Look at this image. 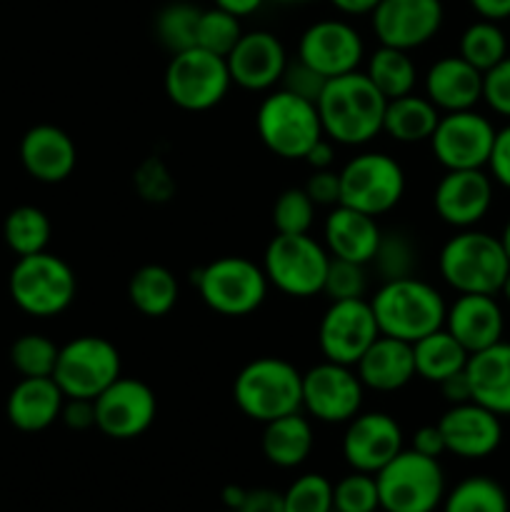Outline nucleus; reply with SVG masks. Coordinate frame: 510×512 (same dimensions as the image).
I'll list each match as a JSON object with an SVG mask.
<instances>
[{
	"instance_id": "obj_62",
	"label": "nucleus",
	"mask_w": 510,
	"mask_h": 512,
	"mask_svg": "<svg viewBox=\"0 0 510 512\" xmlns=\"http://www.w3.org/2000/svg\"><path fill=\"white\" fill-rule=\"evenodd\" d=\"M273 3H280V5H295V3H305V0H273Z\"/></svg>"
},
{
	"instance_id": "obj_22",
	"label": "nucleus",
	"mask_w": 510,
	"mask_h": 512,
	"mask_svg": "<svg viewBox=\"0 0 510 512\" xmlns=\"http://www.w3.org/2000/svg\"><path fill=\"white\" fill-rule=\"evenodd\" d=\"M438 428L445 440V453L458 455L463 460H483L500 448L503 425L500 415L490 413L483 405L460 403L450 405L438 420Z\"/></svg>"
},
{
	"instance_id": "obj_42",
	"label": "nucleus",
	"mask_w": 510,
	"mask_h": 512,
	"mask_svg": "<svg viewBox=\"0 0 510 512\" xmlns=\"http://www.w3.org/2000/svg\"><path fill=\"white\" fill-rule=\"evenodd\" d=\"M318 205L310 200L305 188H288L275 198L273 203V228L280 235L310 233Z\"/></svg>"
},
{
	"instance_id": "obj_35",
	"label": "nucleus",
	"mask_w": 510,
	"mask_h": 512,
	"mask_svg": "<svg viewBox=\"0 0 510 512\" xmlns=\"http://www.w3.org/2000/svg\"><path fill=\"white\" fill-rule=\"evenodd\" d=\"M50 233H53L50 218L43 210L35 208V205H18V208H13L5 215V245H8L18 258L43 253L50 243Z\"/></svg>"
},
{
	"instance_id": "obj_63",
	"label": "nucleus",
	"mask_w": 510,
	"mask_h": 512,
	"mask_svg": "<svg viewBox=\"0 0 510 512\" xmlns=\"http://www.w3.org/2000/svg\"><path fill=\"white\" fill-rule=\"evenodd\" d=\"M220 512H240V510H228V508H225V510H220Z\"/></svg>"
},
{
	"instance_id": "obj_1",
	"label": "nucleus",
	"mask_w": 510,
	"mask_h": 512,
	"mask_svg": "<svg viewBox=\"0 0 510 512\" xmlns=\"http://www.w3.org/2000/svg\"><path fill=\"white\" fill-rule=\"evenodd\" d=\"M388 98L360 70L338 75L325 83L318 108L325 138L338 145H365L383 133V115Z\"/></svg>"
},
{
	"instance_id": "obj_36",
	"label": "nucleus",
	"mask_w": 510,
	"mask_h": 512,
	"mask_svg": "<svg viewBox=\"0 0 510 512\" xmlns=\"http://www.w3.org/2000/svg\"><path fill=\"white\" fill-rule=\"evenodd\" d=\"M370 265H373V270L383 283L385 280L413 278L420 265L418 243L403 228L383 230L378 250H375V258L370 260Z\"/></svg>"
},
{
	"instance_id": "obj_55",
	"label": "nucleus",
	"mask_w": 510,
	"mask_h": 512,
	"mask_svg": "<svg viewBox=\"0 0 510 512\" xmlns=\"http://www.w3.org/2000/svg\"><path fill=\"white\" fill-rule=\"evenodd\" d=\"M305 163L310 165L313 170H330L335 163V148H333V140L330 138H320L313 148L308 150L305 155Z\"/></svg>"
},
{
	"instance_id": "obj_49",
	"label": "nucleus",
	"mask_w": 510,
	"mask_h": 512,
	"mask_svg": "<svg viewBox=\"0 0 510 512\" xmlns=\"http://www.w3.org/2000/svg\"><path fill=\"white\" fill-rule=\"evenodd\" d=\"M305 193L310 195L315 205L320 208H333L340 205V173L338 170H313L308 183L303 185Z\"/></svg>"
},
{
	"instance_id": "obj_51",
	"label": "nucleus",
	"mask_w": 510,
	"mask_h": 512,
	"mask_svg": "<svg viewBox=\"0 0 510 512\" xmlns=\"http://www.w3.org/2000/svg\"><path fill=\"white\" fill-rule=\"evenodd\" d=\"M60 420L65 423V428L78 430V433L95 428V400L65 398L63 410H60Z\"/></svg>"
},
{
	"instance_id": "obj_53",
	"label": "nucleus",
	"mask_w": 510,
	"mask_h": 512,
	"mask_svg": "<svg viewBox=\"0 0 510 512\" xmlns=\"http://www.w3.org/2000/svg\"><path fill=\"white\" fill-rule=\"evenodd\" d=\"M240 512H285L283 493H278V490H270V488L248 490Z\"/></svg>"
},
{
	"instance_id": "obj_2",
	"label": "nucleus",
	"mask_w": 510,
	"mask_h": 512,
	"mask_svg": "<svg viewBox=\"0 0 510 512\" xmlns=\"http://www.w3.org/2000/svg\"><path fill=\"white\" fill-rule=\"evenodd\" d=\"M368 303L373 308L380 335L405 340L410 345L443 328L448 313V303L440 290L420 280L418 275L385 280Z\"/></svg>"
},
{
	"instance_id": "obj_10",
	"label": "nucleus",
	"mask_w": 510,
	"mask_h": 512,
	"mask_svg": "<svg viewBox=\"0 0 510 512\" xmlns=\"http://www.w3.org/2000/svg\"><path fill=\"white\" fill-rule=\"evenodd\" d=\"M340 173V205L365 215L390 213L405 195V170L388 153H360Z\"/></svg>"
},
{
	"instance_id": "obj_60",
	"label": "nucleus",
	"mask_w": 510,
	"mask_h": 512,
	"mask_svg": "<svg viewBox=\"0 0 510 512\" xmlns=\"http://www.w3.org/2000/svg\"><path fill=\"white\" fill-rule=\"evenodd\" d=\"M498 238H500V243H503V248H505V255H508V260H510V218H508V223H505L503 233H500Z\"/></svg>"
},
{
	"instance_id": "obj_23",
	"label": "nucleus",
	"mask_w": 510,
	"mask_h": 512,
	"mask_svg": "<svg viewBox=\"0 0 510 512\" xmlns=\"http://www.w3.org/2000/svg\"><path fill=\"white\" fill-rule=\"evenodd\" d=\"M20 163L38 183H63L78 165V148L63 128L40 123L33 125L20 140Z\"/></svg>"
},
{
	"instance_id": "obj_37",
	"label": "nucleus",
	"mask_w": 510,
	"mask_h": 512,
	"mask_svg": "<svg viewBox=\"0 0 510 512\" xmlns=\"http://www.w3.org/2000/svg\"><path fill=\"white\" fill-rule=\"evenodd\" d=\"M203 10L198 5L188 3V0H173V3L163 5L155 13L153 30L158 43L168 50L170 55L183 53V50L195 48V30H198V20Z\"/></svg>"
},
{
	"instance_id": "obj_29",
	"label": "nucleus",
	"mask_w": 510,
	"mask_h": 512,
	"mask_svg": "<svg viewBox=\"0 0 510 512\" xmlns=\"http://www.w3.org/2000/svg\"><path fill=\"white\" fill-rule=\"evenodd\" d=\"M65 395L53 378H20L10 390L5 415L20 433H40L60 420Z\"/></svg>"
},
{
	"instance_id": "obj_40",
	"label": "nucleus",
	"mask_w": 510,
	"mask_h": 512,
	"mask_svg": "<svg viewBox=\"0 0 510 512\" xmlns=\"http://www.w3.org/2000/svg\"><path fill=\"white\" fill-rule=\"evenodd\" d=\"M60 345L40 333H25L10 345V363L20 378H53Z\"/></svg>"
},
{
	"instance_id": "obj_7",
	"label": "nucleus",
	"mask_w": 510,
	"mask_h": 512,
	"mask_svg": "<svg viewBox=\"0 0 510 512\" xmlns=\"http://www.w3.org/2000/svg\"><path fill=\"white\" fill-rule=\"evenodd\" d=\"M255 130L260 143L283 160H303L308 150L325 138L315 103L283 88H275L258 105Z\"/></svg>"
},
{
	"instance_id": "obj_8",
	"label": "nucleus",
	"mask_w": 510,
	"mask_h": 512,
	"mask_svg": "<svg viewBox=\"0 0 510 512\" xmlns=\"http://www.w3.org/2000/svg\"><path fill=\"white\" fill-rule=\"evenodd\" d=\"M383 512H435L445 498V473L438 458L405 448L375 473Z\"/></svg>"
},
{
	"instance_id": "obj_26",
	"label": "nucleus",
	"mask_w": 510,
	"mask_h": 512,
	"mask_svg": "<svg viewBox=\"0 0 510 512\" xmlns=\"http://www.w3.org/2000/svg\"><path fill=\"white\" fill-rule=\"evenodd\" d=\"M383 228L373 215H365L348 205H333L323 223V240L330 258L370 265L378 250Z\"/></svg>"
},
{
	"instance_id": "obj_39",
	"label": "nucleus",
	"mask_w": 510,
	"mask_h": 512,
	"mask_svg": "<svg viewBox=\"0 0 510 512\" xmlns=\"http://www.w3.org/2000/svg\"><path fill=\"white\" fill-rule=\"evenodd\" d=\"M458 55L468 60L473 68H478L480 73H485L508 55V38L498 23L480 18L470 23L460 35Z\"/></svg>"
},
{
	"instance_id": "obj_18",
	"label": "nucleus",
	"mask_w": 510,
	"mask_h": 512,
	"mask_svg": "<svg viewBox=\"0 0 510 512\" xmlns=\"http://www.w3.org/2000/svg\"><path fill=\"white\" fill-rule=\"evenodd\" d=\"M363 58V35L338 18H325L308 25L298 40V60H303L328 80L355 73Z\"/></svg>"
},
{
	"instance_id": "obj_38",
	"label": "nucleus",
	"mask_w": 510,
	"mask_h": 512,
	"mask_svg": "<svg viewBox=\"0 0 510 512\" xmlns=\"http://www.w3.org/2000/svg\"><path fill=\"white\" fill-rule=\"evenodd\" d=\"M440 508L443 512H510V503L498 480L473 475L445 493Z\"/></svg>"
},
{
	"instance_id": "obj_13",
	"label": "nucleus",
	"mask_w": 510,
	"mask_h": 512,
	"mask_svg": "<svg viewBox=\"0 0 510 512\" xmlns=\"http://www.w3.org/2000/svg\"><path fill=\"white\" fill-rule=\"evenodd\" d=\"M495 128L485 115L473 110L440 113L430 135V150L445 170H483L493 150Z\"/></svg>"
},
{
	"instance_id": "obj_45",
	"label": "nucleus",
	"mask_w": 510,
	"mask_h": 512,
	"mask_svg": "<svg viewBox=\"0 0 510 512\" xmlns=\"http://www.w3.org/2000/svg\"><path fill=\"white\" fill-rule=\"evenodd\" d=\"M368 265L350 263V260L330 258L328 273H325L323 295L333 303V300H355L365 298L368 290Z\"/></svg>"
},
{
	"instance_id": "obj_21",
	"label": "nucleus",
	"mask_w": 510,
	"mask_h": 512,
	"mask_svg": "<svg viewBox=\"0 0 510 512\" xmlns=\"http://www.w3.org/2000/svg\"><path fill=\"white\" fill-rule=\"evenodd\" d=\"M493 205V178L485 170H445L433 190V208L445 225L475 228Z\"/></svg>"
},
{
	"instance_id": "obj_12",
	"label": "nucleus",
	"mask_w": 510,
	"mask_h": 512,
	"mask_svg": "<svg viewBox=\"0 0 510 512\" xmlns=\"http://www.w3.org/2000/svg\"><path fill=\"white\" fill-rule=\"evenodd\" d=\"M123 360L118 348L100 335H80L60 345L53 380L65 398L95 400L120 378Z\"/></svg>"
},
{
	"instance_id": "obj_52",
	"label": "nucleus",
	"mask_w": 510,
	"mask_h": 512,
	"mask_svg": "<svg viewBox=\"0 0 510 512\" xmlns=\"http://www.w3.org/2000/svg\"><path fill=\"white\" fill-rule=\"evenodd\" d=\"M410 448L420 455H428V458H440L445 453V440L438 423L423 425V428L415 430L413 440H410Z\"/></svg>"
},
{
	"instance_id": "obj_16",
	"label": "nucleus",
	"mask_w": 510,
	"mask_h": 512,
	"mask_svg": "<svg viewBox=\"0 0 510 512\" xmlns=\"http://www.w3.org/2000/svg\"><path fill=\"white\" fill-rule=\"evenodd\" d=\"M158 415V400L143 380L120 375L95 398V428L110 440H135L148 433Z\"/></svg>"
},
{
	"instance_id": "obj_56",
	"label": "nucleus",
	"mask_w": 510,
	"mask_h": 512,
	"mask_svg": "<svg viewBox=\"0 0 510 512\" xmlns=\"http://www.w3.org/2000/svg\"><path fill=\"white\" fill-rule=\"evenodd\" d=\"M468 3L483 20L500 23L510 18V0H468Z\"/></svg>"
},
{
	"instance_id": "obj_25",
	"label": "nucleus",
	"mask_w": 510,
	"mask_h": 512,
	"mask_svg": "<svg viewBox=\"0 0 510 512\" xmlns=\"http://www.w3.org/2000/svg\"><path fill=\"white\" fill-rule=\"evenodd\" d=\"M423 90L440 113L473 110L483 100V73L460 55H445L428 68Z\"/></svg>"
},
{
	"instance_id": "obj_50",
	"label": "nucleus",
	"mask_w": 510,
	"mask_h": 512,
	"mask_svg": "<svg viewBox=\"0 0 510 512\" xmlns=\"http://www.w3.org/2000/svg\"><path fill=\"white\" fill-rule=\"evenodd\" d=\"M485 168L490 170V178L495 183L510 190V123L505 128L495 130L493 150H490V158Z\"/></svg>"
},
{
	"instance_id": "obj_59",
	"label": "nucleus",
	"mask_w": 510,
	"mask_h": 512,
	"mask_svg": "<svg viewBox=\"0 0 510 512\" xmlns=\"http://www.w3.org/2000/svg\"><path fill=\"white\" fill-rule=\"evenodd\" d=\"M245 495H248V490L240 488V485H225L223 488V505L228 510H240L245 503Z\"/></svg>"
},
{
	"instance_id": "obj_19",
	"label": "nucleus",
	"mask_w": 510,
	"mask_h": 512,
	"mask_svg": "<svg viewBox=\"0 0 510 512\" xmlns=\"http://www.w3.org/2000/svg\"><path fill=\"white\" fill-rule=\"evenodd\" d=\"M343 433V458L350 470L375 475L383 470L400 450H405V435L398 420L380 410L358 413L350 418Z\"/></svg>"
},
{
	"instance_id": "obj_32",
	"label": "nucleus",
	"mask_w": 510,
	"mask_h": 512,
	"mask_svg": "<svg viewBox=\"0 0 510 512\" xmlns=\"http://www.w3.org/2000/svg\"><path fill=\"white\" fill-rule=\"evenodd\" d=\"M180 285L165 265H143L128 280V300L145 318H165L178 305Z\"/></svg>"
},
{
	"instance_id": "obj_46",
	"label": "nucleus",
	"mask_w": 510,
	"mask_h": 512,
	"mask_svg": "<svg viewBox=\"0 0 510 512\" xmlns=\"http://www.w3.org/2000/svg\"><path fill=\"white\" fill-rule=\"evenodd\" d=\"M135 188L148 203H165L173 198L175 180L160 158H148L135 170Z\"/></svg>"
},
{
	"instance_id": "obj_57",
	"label": "nucleus",
	"mask_w": 510,
	"mask_h": 512,
	"mask_svg": "<svg viewBox=\"0 0 510 512\" xmlns=\"http://www.w3.org/2000/svg\"><path fill=\"white\" fill-rule=\"evenodd\" d=\"M215 8L225 10V13L235 15V18H248V15L258 13L263 8L265 0H213Z\"/></svg>"
},
{
	"instance_id": "obj_20",
	"label": "nucleus",
	"mask_w": 510,
	"mask_h": 512,
	"mask_svg": "<svg viewBox=\"0 0 510 512\" xmlns=\"http://www.w3.org/2000/svg\"><path fill=\"white\" fill-rule=\"evenodd\" d=\"M225 63H228L230 80L238 88L250 90V93H265V90L280 85L285 65H288V53L278 35H273L270 30H250V33L240 35Z\"/></svg>"
},
{
	"instance_id": "obj_48",
	"label": "nucleus",
	"mask_w": 510,
	"mask_h": 512,
	"mask_svg": "<svg viewBox=\"0 0 510 512\" xmlns=\"http://www.w3.org/2000/svg\"><path fill=\"white\" fill-rule=\"evenodd\" d=\"M483 100L495 115L510 120V55L483 73Z\"/></svg>"
},
{
	"instance_id": "obj_31",
	"label": "nucleus",
	"mask_w": 510,
	"mask_h": 512,
	"mask_svg": "<svg viewBox=\"0 0 510 512\" xmlns=\"http://www.w3.org/2000/svg\"><path fill=\"white\" fill-rule=\"evenodd\" d=\"M440 120V110L425 95H400L388 100L383 115V133L395 143H425Z\"/></svg>"
},
{
	"instance_id": "obj_3",
	"label": "nucleus",
	"mask_w": 510,
	"mask_h": 512,
	"mask_svg": "<svg viewBox=\"0 0 510 512\" xmlns=\"http://www.w3.org/2000/svg\"><path fill=\"white\" fill-rule=\"evenodd\" d=\"M438 270L458 295H498L510 273V260L498 235L468 228L440 248Z\"/></svg>"
},
{
	"instance_id": "obj_9",
	"label": "nucleus",
	"mask_w": 510,
	"mask_h": 512,
	"mask_svg": "<svg viewBox=\"0 0 510 512\" xmlns=\"http://www.w3.org/2000/svg\"><path fill=\"white\" fill-rule=\"evenodd\" d=\"M330 253L310 233L275 235L263 253L268 283L288 298H313L323 293Z\"/></svg>"
},
{
	"instance_id": "obj_43",
	"label": "nucleus",
	"mask_w": 510,
	"mask_h": 512,
	"mask_svg": "<svg viewBox=\"0 0 510 512\" xmlns=\"http://www.w3.org/2000/svg\"><path fill=\"white\" fill-rule=\"evenodd\" d=\"M285 512H333V483L320 473L295 478L283 493Z\"/></svg>"
},
{
	"instance_id": "obj_4",
	"label": "nucleus",
	"mask_w": 510,
	"mask_h": 512,
	"mask_svg": "<svg viewBox=\"0 0 510 512\" xmlns=\"http://www.w3.org/2000/svg\"><path fill=\"white\" fill-rule=\"evenodd\" d=\"M233 400L255 423H270L303 410V373L283 358H255L235 375Z\"/></svg>"
},
{
	"instance_id": "obj_47",
	"label": "nucleus",
	"mask_w": 510,
	"mask_h": 512,
	"mask_svg": "<svg viewBox=\"0 0 510 512\" xmlns=\"http://www.w3.org/2000/svg\"><path fill=\"white\" fill-rule=\"evenodd\" d=\"M325 83H328V78H323L318 70H313L310 65H305L303 60L295 58L293 63L288 60V65H285V73L283 78H280L278 88L288 90V93L298 95V98L303 100H310V103H318Z\"/></svg>"
},
{
	"instance_id": "obj_15",
	"label": "nucleus",
	"mask_w": 510,
	"mask_h": 512,
	"mask_svg": "<svg viewBox=\"0 0 510 512\" xmlns=\"http://www.w3.org/2000/svg\"><path fill=\"white\" fill-rule=\"evenodd\" d=\"M378 335L380 330L368 300H333L320 318L318 348L330 363L355 368Z\"/></svg>"
},
{
	"instance_id": "obj_28",
	"label": "nucleus",
	"mask_w": 510,
	"mask_h": 512,
	"mask_svg": "<svg viewBox=\"0 0 510 512\" xmlns=\"http://www.w3.org/2000/svg\"><path fill=\"white\" fill-rule=\"evenodd\" d=\"M465 375L473 403L483 405L500 418H510V343L500 340L470 355Z\"/></svg>"
},
{
	"instance_id": "obj_6",
	"label": "nucleus",
	"mask_w": 510,
	"mask_h": 512,
	"mask_svg": "<svg viewBox=\"0 0 510 512\" xmlns=\"http://www.w3.org/2000/svg\"><path fill=\"white\" fill-rule=\"evenodd\" d=\"M190 280L198 285L203 303L225 318L253 315L265 303L270 288L263 265L243 255H223L205 268L193 270Z\"/></svg>"
},
{
	"instance_id": "obj_34",
	"label": "nucleus",
	"mask_w": 510,
	"mask_h": 512,
	"mask_svg": "<svg viewBox=\"0 0 510 512\" xmlns=\"http://www.w3.org/2000/svg\"><path fill=\"white\" fill-rule=\"evenodd\" d=\"M365 75L388 100L413 93L418 83V68L408 50L388 48V45H380L370 53Z\"/></svg>"
},
{
	"instance_id": "obj_27",
	"label": "nucleus",
	"mask_w": 510,
	"mask_h": 512,
	"mask_svg": "<svg viewBox=\"0 0 510 512\" xmlns=\"http://www.w3.org/2000/svg\"><path fill=\"white\" fill-rule=\"evenodd\" d=\"M360 383L365 390L375 393H398L410 383L415 375L413 345L405 340L378 335L375 343L363 353V358L355 363Z\"/></svg>"
},
{
	"instance_id": "obj_61",
	"label": "nucleus",
	"mask_w": 510,
	"mask_h": 512,
	"mask_svg": "<svg viewBox=\"0 0 510 512\" xmlns=\"http://www.w3.org/2000/svg\"><path fill=\"white\" fill-rule=\"evenodd\" d=\"M500 295H503V298H505V303L510 305V273H508V278H505L503 288H500Z\"/></svg>"
},
{
	"instance_id": "obj_33",
	"label": "nucleus",
	"mask_w": 510,
	"mask_h": 512,
	"mask_svg": "<svg viewBox=\"0 0 510 512\" xmlns=\"http://www.w3.org/2000/svg\"><path fill=\"white\" fill-rule=\"evenodd\" d=\"M415 375L428 383L440 385L445 378L455 373H463L468 365L470 353L448 333L445 328L425 335L413 343Z\"/></svg>"
},
{
	"instance_id": "obj_17",
	"label": "nucleus",
	"mask_w": 510,
	"mask_h": 512,
	"mask_svg": "<svg viewBox=\"0 0 510 512\" xmlns=\"http://www.w3.org/2000/svg\"><path fill=\"white\" fill-rule=\"evenodd\" d=\"M443 0H380L370 13V25L380 45L418 50L443 28Z\"/></svg>"
},
{
	"instance_id": "obj_54",
	"label": "nucleus",
	"mask_w": 510,
	"mask_h": 512,
	"mask_svg": "<svg viewBox=\"0 0 510 512\" xmlns=\"http://www.w3.org/2000/svg\"><path fill=\"white\" fill-rule=\"evenodd\" d=\"M440 393H443V398L448 400L450 405H460V403H468V400H473L465 370L463 373H455V375H450V378H445L443 383H440Z\"/></svg>"
},
{
	"instance_id": "obj_41",
	"label": "nucleus",
	"mask_w": 510,
	"mask_h": 512,
	"mask_svg": "<svg viewBox=\"0 0 510 512\" xmlns=\"http://www.w3.org/2000/svg\"><path fill=\"white\" fill-rule=\"evenodd\" d=\"M240 35H243L240 18L213 5L210 10L200 13L198 30H195V45L208 50V53L220 55V58H228V53L235 48Z\"/></svg>"
},
{
	"instance_id": "obj_24",
	"label": "nucleus",
	"mask_w": 510,
	"mask_h": 512,
	"mask_svg": "<svg viewBox=\"0 0 510 512\" xmlns=\"http://www.w3.org/2000/svg\"><path fill=\"white\" fill-rule=\"evenodd\" d=\"M443 328L473 355L503 340L505 315L495 295H458L448 305Z\"/></svg>"
},
{
	"instance_id": "obj_5",
	"label": "nucleus",
	"mask_w": 510,
	"mask_h": 512,
	"mask_svg": "<svg viewBox=\"0 0 510 512\" xmlns=\"http://www.w3.org/2000/svg\"><path fill=\"white\" fill-rule=\"evenodd\" d=\"M10 298L33 318H58L78 295L75 270L58 255L35 253L18 258L8 278Z\"/></svg>"
},
{
	"instance_id": "obj_11",
	"label": "nucleus",
	"mask_w": 510,
	"mask_h": 512,
	"mask_svg": "<svg viewBox=\"0 0 510 512\" xmlns=\"http://www.w3.org/2000/svg\"><path fill=\"white\" fill-rule=\"evenodd\" d=\"M163 85L170 103L188 113H203L223 103L233 80L225 58L195 45L170 58Z\"/></svg>"
},
{
	"instance_id": "obj_64",
	"label": "nucleus",
	"mask_w": 510,
	"mask_h": 512,
	"mask_svg": "<svg viewBox=\"0 0 510 512\" xmlns=\"http://www.w3.org/2000/svg\"><path fill=\"white\" fill-rule=\"evenodd\" d=\"M378 512H383V510H378Z\"/></svg>"
},
{
	"instance_id": "obj_30",
	"label": "nucleus",
	"mask_w": 510,
	"mask_h": 512,
	"mask_svg": "<svg viewBox=\"0 0 510 512\" xmlns=\"http://www.w3.org/2000/svg\"><path fill=\"white\" fill-rule=\"evenodd\" d=\"M313 445V425H310V420L300 410L265 423L263 438H260L265 460L283 470L303 465L310 458V453H313Z\"/></svg>"
},
{
	"instance_id": "obj_14",
	"label": "nucleus",
	"mask_w": 510,
	"mask_h": 512,
	"mask_svg": "<svg viewBox=\"0 0 510 512\" xmlns=\"http://www.w3.org/2000/svg\"><path fill=\"white\" fill-rule=\"evenodd\" d=\"M365 388L350 365L323 363L303 373V410L328 425L348 423L363 408Z\"/></svg>"
},
{
	"instance_id": "obj_58",
	"label": "nucleus",
	"mask_w": 510,
	"mask_h": 512,
	"mask_svg": "<svg viewBox=\"0 0 510 512\" xmlns=\"http://www.w3.org/2000/svg\"><path fill=\"white\" fill-rule=\"evenodd\" d=\"M328 3L345 15H370L380 0H328Z\"/></svg>"
},
{
	"instance_id": "obj_44",
	"label": "nucleus",
	"mask_w": 510,
	"mask_h": 512,
	"mask_svg": "<svg viewBox=\"0 0 510 512\" xmlns=\"http://www.w3.org/2000/svg\"><path fill=\"white\" fill-rule=\"evenodd\" d=\"M378 483L375 475L358 473L353 470L350 475L340 478L333 485V512H378Z\"/></svg>"
}]
</instances>
